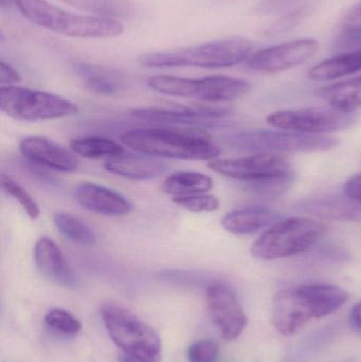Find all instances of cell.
Listing matches in <instances>:
<instances>
[{"label":"cell","mask_w":361,"mask_h":362,"mask_svg":"<svg viewBox=\"0 0 361 362\" xmlns=\"http://www.w3.org/2000/svg\"><path fill=\"white\" fill-rule=\"evenodd\" d=\"M225 141L239 151L256 154L314 153L330 151L338 146L336 138L307 135L288 131H244L227 135Z\"/></svg>","instance_id":"obj_8"},{"label":"cell","mask_w":361,"mask_h":362,"mask_svg":"<svg viewBox=\"0 0 361 362\" xmlns=\"http://www.w3.org/2000/svg\"><path fill=\"white\" fill-rule=\"evenodd\" d=\"M21 155L30 163L55 171L71 173L78 168V159L72 151L44 137L31 136L19 142Z\"/></svg>","instance_id":"obj_15"},{"label":"cell","mask_w":361,"mask_h":362,"mask_svg":"<svg viewBox=\"0 0 361 362\" xmlns=\"http://www.w3.org/2000/svg\"><path fill=\"white\" fill-rule=\"evenodd\" d=\"M343 42L353 44L361 40V2L356 4L343 17L341 23Z\"/></svg>","instance_id":"obj_31"},{"label":"cell","mask_w":361,"mask_h":362,"mask_svg":"<svg viewBox=\"0 0 361 362\" xmlns=\"http://www.w3.org/2000/svg\"><path fill=\"white\" fill-rule=\"evenodd\" d=\"M209 169L231 180L256 182L294 178V169L288 159L276 154H256L235 159H214Z\"/></svg>","instance_id":"obj_10"},{"label":"cell","mask_w":361,"mask_h":362,"mask_svg":"<svg viewBox=\"0 0 361 362\" xmlns=\"http://www.w3.org/2000/svg\"><path fill=\"white\" fill-rule=\"evenodd\" d=\"M343 191H345V196H348V197L361 202V173L350 178L345 182Z\"/></svg>","instance_id":"obj_35"},{"label":"cell","mask_w":361,"mask_h":362,"mask_svg":"<svg viewBox=\"0 0 361 362\" xmlns=\"http://www.w3.org/2000/svg\"><path fill=\"white\" fill-rule=\"evenodd\" d=\"M309 214L333 221H361V202L348 197L321 198L302 204Z\"/></svg>","instance_id":"obj_21"},{"label":"cell","mask_w":361,"mask_h":362,"mask_svg":"<svg viewBox=\"0 0 361 362\" xmlns=\"http://www.w3.org/2000/svg\"><path fill=\"white\" fill-rule=\"evenodd\" d=\"M31 23L61 35L78 38H114L124 32L120 21L78 15L46 0H11Z\"/></svg>","instance_id":"obj_3"},{"label":"cell","mask_w":361,"mask_h":362,"mask_svg":"<svg viewBox=\"0 0 361 362\" xmlns=\"http://www.w3.org/2000/svg\"><path fill=\"white\" fill-rule=\"evenodd\" d=\"M146 84L162 95L214 104L235 101L251 90V84L247 81L228 76L187 78L159 74L148 78Z\"/></svg>","instance_id":"obj_6"},{"label":"cell","mask_w":361,"mask_h":362,"mask_svg":"<svg viewBox=\"0 0 361 362\" xmlns=\"http://www.w3.org/2000/svg\"><path fill=\"white\" fill-rule=\"evenodd\" d=\"M34 261L38 272L51 282L64 287L76 286V272L52 238H38L34 247Z\"/></svg>","instance_id":"obj_16"},{"label":"cell","mask_w":361,"mask_h":362,"mask_svg":"<svg viewBox=\"0 0 361 362\" xmlns=\"http://www.w3.org/2000/svg\"><path fill=\"white\" fill-rule=\"evenodd\" d=\"M70 148L74 154L88 159H110L124 154V148L118 142L95 136L74 138L70 141Z\"/></svg>","instance_id":"obj_26"},{"label":"cell","mask_w":361,"mask_h":362,"mask_svg":"<svg viewBox=\"0 0 361 362\" xmlns=\"http://www.w3.org/2000/svg\"><path fill=\"white\" fill-rule=\"evenodd\" d=\"M208 310L223 339L235 341L247 327V316L237 295L224 283L214 282L206 293Z\"/></svg>","instance_id":"obj_13"},{"label":"cell","mask_w":361,"mask_h":362,"mask_svg":"<svg viewBox=\"0 0 361 362\" xmlns=\"http://www.w3.org/2000/svg\"><path fill=\"white\" fill-rule=\"evenodd\" d=\"M317 95L336 110L355 112L361 107V76L321 87Z\"/></svg>","instance_id":"obj_23"},{"label":"cell","mask_w":361,"mask_h":362,"mask_svg":"<svg viewBox=\"0 0 361 362\" xmlns=\"http://www.w3.org/2000/svg\"><path fill=\"white\" fill-rule=\"evenodd\" d=\"M280 218L279 213L273 209L264 206H249L235 209L225 214L222 226L230 233L247 235L271 227Z\"/></svg>","instance_id":"obj_19"},{"label":"cell","mask_w":361,"mask_h":362,"mask_svg":"<svg viewBox=\"0 0 361 362\" xmlns=\"http://www.w3.org/2000/svg\"><path fill=\"white\" fill-rule=\"evenodd\" d=\"M0 110L23 122L55 120L78 114V104L61 95L28 87L1 86Z\"/></svg>","instance_id":"obj_7"},{"label":"cell","mask_w":361,"mask_h":362,"mask_svg":"<svg viewBox=\"0 0 361 362\" xmlns=\"http://www.w3.org/2000/svg\"><path fill=\"white\" fill-rule=\"evenodd\" d=\"M218 356V346L209 339L194 342L187 352L189 362H215Z\"/></svg>","instance_id":"obj_32"},{"label":"cell","mask_w":361,"mask_h":362,"mask_svg":"<svg viewBox=\"0 0 361 362\" xmlns=\"http://www.w3.org/2000/svg\"><path fill=\"white\" fill-rule=\"evenodd\" d=\"M68 6H74L78 10L90 13L93 16L102 18L120 19L129 18L134 14V4L131 0H61Z\"/></svg>","instance_id":"obj_25"},{"label":"cell","mask_w":361,"mask_h":362,"mask_svg":"<svg viewBox=\"0 0 361 362\" xmlns=\"http://www.w3.org/2000/svg\"><path fill=\"white\" fill-rule=\"evenodd\" d=\"M121 142L127 148L157 158L214 160L222 151L205 133L170 127H143L124 132Z\"/></svg>","instance_id":"obj_1"},{"label":"cell","mask_w":361,"mask_h":362,"mask_svg":"<svg viewBox=\"0 0 361 362\" xmlns=\"http://www.w3.org/2000/svg\"><path fill=\"white\" fill-rule=\"evenodd\" d=\"M101 315L110 339L126 357L139 362L160 361V338L150 325L131 310L112 302L102 306Z\"/></svg>","instance_id":"obj_4"},{"label":"cell","mask_w":361,"mask_h":362,"mask_svg":"<svg viewBox=\"0 0 361 362\" xmlns=\"http://www.w3.org/2000/svg\"><path fill=\"white\" fill-rule=\"evenodd\" d=\"M252 54V44L244 37H228L173 50L152 51L140 55L148 68L199 67L207 69L239 65Z\"/></svg>","instance_id":"obj_2"},{"label":"cell","mask_w":361,"mask_h":362,"mask_svg":"<svg viewBox=\"0 0 361 362\" xmlns=\"http://www.w3.org/2000/svg\"><path fill=\"white\" fill-rule=\"evenodd\" d=\"M74 198L86 210L106 216H121L133 210V204L122 194L97 183H80L74 189Z\"/></svg>","instance_id":"obj_17"},{"label":"cell","mask_w":361,"mask_h":362,"mask_svg":"<svg viewBox=\"0 0 361 362\" xmlns=\"http://www.w3.org/2000/svg\"><path fill=\"white\" fill-rule=\"evenodd\" d=\"M358 71H361V48L320 62L309 70L307 76L312 81L324 82Z\"/></svg>","instance_id":"obj_22"},{"label":"cell","mask_w":361,"mask_h":362,"mask_svg":"<svg viewBox=\"0 0 361 362\" xmlns=\"http://www.w3.org/2000/svg\"><path fill=\"white\" fill-rule=\"evenodd\" d=\"M313 319H319L307 285L278 291L271 303V323L283 336L296 335Z\"/></svg>","instance_id":"obj_11"},{"label":"cell","mask_w":361,"mask_h":362,"mask_svg":"<svg viewBox=\"0 0 361 362\" xmlns=\"http://www.w3.org/2000/svg\"><path fill=\"white\" fill-rule=\"evenodd\" d=\"M326 232V226L315 219L290 217L269 227L252 244L250 252L264 261L294 257L313 248Z\"/></svg>","instance_id":"obj_5"},{"label":"cell","mask_w":361,"mask_h":362,"mask_svg":"<svg viewBox=\"0 0 361 362\" xmlns=\"http://www.w3.org/2000/svg\"><path fill=\"white\" fill-rule=\"evenodd\" d=\"M21 76L10 64L1 61L0 63V83L1 86H13L20 82Z\"/></svg>","instance_id":"obj_34"},{"label":"cell","mask_w":361,"mask_h":362,"mask_svg":"<svg viewBox=\"0 0 361 362\" xmlns=\"http://www.w3.org/2000/svg\"><path fill=\"white\" fill-rule=\"evenodd\" d=\"M161 187L165 194L173 197L195 195L209 192L213 187V180L201 172H176L165 178Z\"/></svg>","instance_id":"obj_24"},{"label":"cell","mask_w":361,"mask_h":362,"mask_svg":"<svg viewBox=\"0 0 361 362\" xmlns=\"http://www.w3.org/2000/svg\"><path fill=\"white\" fill-rule=\"evenodd\" d=\"M104 169L110 173L131 180H155L169 170V165L148 155H125L107 159Z\"/></svg>","instance_id":"obj_18"},{"label":"cell","mask_w":361,"mask_h":362,"mask_svg":"<svg viewBox=\"0 0 361 362\" xmlns=\"http://www.w3.org/2000/svg\"><path fill=\"white\" fill-rule=\"evenodd\" d=\"M53 223L59 233L74 244L88 247L97 243V236L93 230L74 215L65 212L55 213Z\"/></svg>","instance_id":"obj_27"},{"label":"cell","mask_w":361,"mask_h":362,"mask_svg":"<svg viewBox=\"0 0 361 362\" xmlns=\"http://www.w3.org/2000/svg\"><path fill=\"white\" fill-rule=\"evenodd\" d=\"M230 114V108L218 105L153 106L135 108L131 112L134 118L150 123L203 127L220 124Z\"/></svg>","instance_id":"obj_12"},{"label":"cell","mask_w":361,"mask_h":362,"mask_svg":"<svg viewBox=\"0 0 361 362\" xmlns=\"http://www.w3.org/2000/svg\"><path fill=\"white\" fill-rule=\"evenodd\" d=\"M123 362H139L134 361V359L129 358V357H125L124 359H123Z\"/></svg>","instance_id":"obj_37"},{"label":"cell","mask_w":361,"mask_h":362,"mask_svg":"<svg viewBox=\"0 0 361 362\" xmlns=\"http://www.w3.org/2000/svg\"><path fill=\"white\" fill-rule=\"evenodd\" d=\"M319 50V42L314 38H299L252 53L247 66L256 71L276 74L285 71L309 61Z\"/></svg>","instance_id":"obj_14"},{"label":"cell","mask_w":361,"mask_h":362,"mask_svg":"<svg viewBox=\"0 0 361 362\" xmlns=\"http://www.w3.org/2000/svg\"><path fill=\"white\" fill-rule=\"evenodd\" d=\"M266 120L271 127L282 131L315 135L349 129L357 121V116L355 112L328 106L279 110L269 115Z\"/></svg>","instance_id":"obj_9"},{"label":"cell","mask_w":361,"mask_h":362,"mask_svg":"<svg viewBox=\"0 0 361 362\" xmlns=\"http://www.w3.org/2000/svg\"><path fill=\"white\" fill-rule=\"evenodd\" d=\"M304 15V8H296V10L292 11V12L288 13L285 16L282 17L281 19H279V21L276 23L275 25H271V29H269V32H271V34H275V35L283 33V32L292 29L295 25H297Z\"/></svg>","instance_id":"obj_33"},{"label":"cell","mask_w":361,"mask_h":362,"mask_svg":"<svg viewBox=\"0 0 361 362\" xmlns=\"http://www.w3.org/2000/svg\"><path fill=\"white\" fill-rule=\"evenodd\" d=\"M351 321L354 327L361 331V301L358 302L351 310Z\"/></svg>","instance_id":"obj_36"},{"label":"cell","mask_w":361,"mask_h":362,"mask_svg":"<svg viewBox=\"0 0 361 362\" xmlns=\"http://www.w3.org/2000/svg\"><path fill=\"white\" fill-rule=\"evenodd\" d=\"M73 69L85 87L97 95H116L123 88V78L118 72L103 66L86 62H76Z\"/></svg>","instance_id":"obj_20"},{"label":"cell","mask_w":361,"mask_h":362,"mask_svg":"<svg viewBox=\"0 0 361 362\" xmlns=\"http://www.w3.org/2000/svg\"><path fill=\"white\" fill-rule=\"evenodd\" d=\"M45 323L49 329L67 336H76L82 329L80 321L67 310L53 308L45 316Z\"/></svg>","instance_id":"obj_29"},{"label":"cell","mask_w":361,"mask_h":362,"mask_svg":"<svg viewBox=\"0 0 361 362\" xmlns=\"http://www.w3.org/2000/svg\"><path fill=\"white\" fill-rule=\"evenodd\" d=\"M1 187L8 195L12 196L23 209L28 216L31 219H36L40 216V206L36 200L30 195L29 192L25 191V187H21L16 180H13L6 174H1Z\"/></svg>","instance_id":"obj_28"},{"label":"cell","mask_w":361,"mask_h":362,"mask_svg":"<svg viewBox=\"0 0 361 362\" xmlns=\"http://www.w3.org/2000/svg\"><path fill=\"white\" fill-rule=\"evenodd\" d=\"M176 206L192 213H209L218 210L220 200L211 194H195V195L178 196L172 198Z\"/></svg>","instance_id":"obj_30"}]
</instances>
